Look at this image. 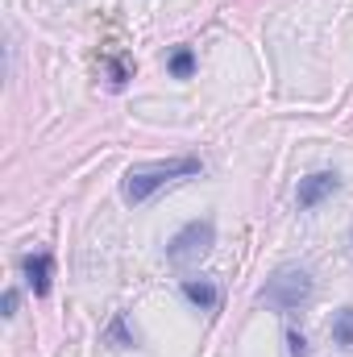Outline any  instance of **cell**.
<instances>
[{
    "label": "cell",
    "mask_w": 353,
    "mask_h": 357,
    "mask_svg": "<svg viewBox=\"0 0 353 357\" xmlns=\"http://www.w3.org/2000/svg\"><path fill=\"white\" fill-rule=\"evenodd\" d=\"M25 282H29V291L33 295H50V278H54V262H50V254H29L25 262Z\"/></svg>",
    "instance_id": "5"
},
{
    "label": "cell",
    "mask_w": 353,
    "mask_h": 357,
    "mask_svg": "<svg viewBox=\"0 0 353 357\" xmlns=\"http://www.w3.org/2000/svg\"><path fill=\"white\" fill-rule=\"evenodd\" d=\"M212 245H216V225L212 220H191L187 229H179L171 237L167 258H171V266H195L212 254Z\"/></svg>",
    "instance_id": "2"
},
{
    "label": "cell",
    "mask_w": 353,
    "mask_h": 357,
    "mask_svg": "<svg viewBox=\"0 0 353 357\" xmlns=\"http://www.w3.org/2000/svg\"><path fill=\"white\" fill-rule=\"evenodd\" d=\"M200 175V158H171V162H142V167H129L125 183H121V195L125 204H146L158 187L175 183V178Z\"/></svg>",
    "instance_id": "1"
},
{
    "label": "cell",
    "mask_w": 353,
    "mask_h": 357,
    "mask_svg": "<svg viewBox=\"0 0 353 357\" xmlns=\"http://www.w3.org/2000/svg\"><path fill=\"white\" fill-rule=\"evenodd\" d=\"M337 187H341V175H337V171H316V175L299 178L295 199H299V208H316V204H320V199H329Z\"/></svg>",
    "instance_id": "4"
},
{
    "label": "cell",
    "mask_w": 353,
    "mask_h": 357,
    "mask_svg": "<svg viewBox=\"0 0 353 357\" xmlns=\"http://www.w3.org/2000/svg\"><path fill=\"white\" fill-rule=\"evenodd\" d=\"M108 337H112L121 349H129V345H133V337H129V328H125V316H117V320L108 324Z\"/></svg>",
    "instance_id": "9"
},
{
    "label": "cell",
    "mask_w": 353,
    "mask_h": 357,
    "mask_svg": "<svg viewBox=\"0 0 353 357\" xmlns=\"http://www.w3.org/2000/svg\"><path fill=\"white\" fill-rule=\"evenodd\" d=\"M191 71H195V54H191L187 46H179L175 54H171V75H175V79H187Z\"/></svg>",
    "instance_id": "8"
},
{
    "label": "cell",
    "mask_w": 353,
    "mask_h": 357,
    "mask_svg": "<svg viewBox=\"0 0 353 357\" xmlns=\"http://www.w3.org/2000/svg\"><path fill=\"white\" fill-rule=\"evenodd\" d=\"M183 295H187L195 307H204V312H212V307H216V299H220V295H216V287H212L208 278H200V282H195V278H187V282H183Z\"/></svg>",
    "instance_id": "6"
},
{
    "label": "cell",
    "mask_w": 353,
    "mask_h": 357,
    "mask_svg": "<svg viewBox=\"0 0 353 357\" xmlns=\"http://www.w3.org/2000/svg\"><path fill=\"white\" fill-rule=\"evenodd\" d=\"M308 295H312V274L299 266H283L262 287V303L278 307V312H291V307L308 303Z\"/></svg>",
    "instance_id": "3"
},
{
    "label": "cell",
    "mask_w": 353,
    "mask_h": 357,
    "mask_svg": "<svg viewBox=\"0 0 353 357\" xmlns=\"http://www.w3.org/2000/svg\"><path fill=\"white\" fill-rule=\"evenodd\" d=\"M4 316H17V291H4Z\"/></svg>",
    "instance_id": "11"
},
{
    "label": "cell",
    "mask_w": 353,
    "mask_h": 357,
    "mask_svg": "<svg viewBox=\"0 0 353 357\" xmlns=\"http://www.w3.org/2000/svg\"><path fill=\"white\" fill-rule=\"evenodd\" d=\"M333 341H337L341 349H353V307H341V312L333 316Z\"/></svg>",
    "instance_id": "7"
},
{
    "label": "cell",
    "mask_w": 353,
    "mask_h": 357,
    "mask_svg": "<svg viewBox=\"0 0 353 357\" xmlns=\"http://www.w3.org/2000/svg\"><path fill=\"white\" fill-rule=\"evenodd\" d=\"M287 345H291V357H308V341L299 328H287Z\"/></svg>",
    "instance_id": "10"
}]
</instances>
